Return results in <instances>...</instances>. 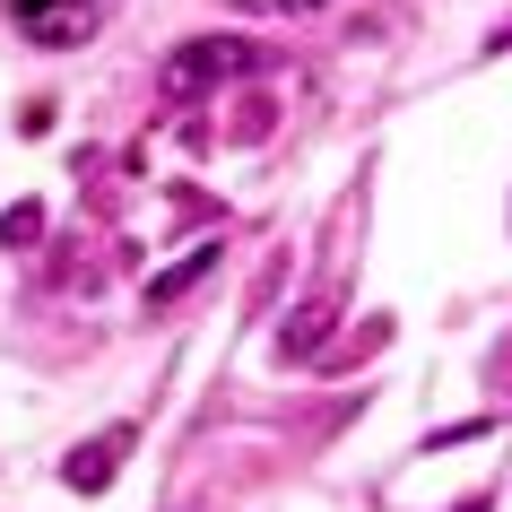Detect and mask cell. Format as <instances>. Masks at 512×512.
Returning <instances> with one entry per match:
<instances>
[{
  "label": "cell",
  "instance_id": "obj_4",
  "mask_svg": "<svg viewBox=\"0 0 512 512\" xmlns=\"http://www.w3.org/2000/svg\"><path fill=\"white\" fill-rule=\"evenodd\" d=\"M330 322H339V296H304V313L287 330H278V356H287V365H304V356H322V339H330Z\"/></svg>",
  "mask_w": 512,
  "mask_h": 512
},
{
  "label": "cell",
  "instance_id": "obj_3",
  "mask_svg": "<svg viewBox=\"0 0 512 512\" xmlns=\"http://www.w3.org/2000/svg\"><path fill=\"white\" fill-rule=\"evenodd\" d=\"M131 443H139L131 426H105L96 443H87V452H70V460H61V486H79V495H105V486H113V469L131 460Z\"/></svg>",
  "mask_w": 512,
  "mask_h": 512
},
{
  "label": "cell",
  "instance_id": "obj_6",
  "mask_svg": "<svg viewBox=\"0 0 512 512\" xmlns=\"http://www.w3.org/2000/svg\"><path fill=\"white\" fill-rule=\"evenodd\" d=\"M44 235V209H35V200H18V209L0 217V243H35Z\"/></svg>",
  "mask_w": 512,
  "mask_h": 512
},
{
  "label": "cell",
  "instance_id": "obj_5",
  "mask_svg": "<svg viewBox=\"0 0 512 512\" xmlns=\"http://www.w3.org/2000/svg\"><path fill=\"white\" fill-rule=\"evenodd\" d=\"M209 270H217V235H209V243H191L183 261H174V270H157V278H148V304H174V296H191V287H200Z\"/></svg>",
  "mask_w": 512,
  "mask_h": 512
},
{
  "label": "cell",
  "instance_id": "obj_7",
  "mask_svg": "<svg viewBox=\"0 0 512 512\" xmlns=\"http://www.w3.org/2000/svg\"><path fill=\"white\" fill-rule=\"evenodd\" d=\"M486 53H512V18H504V27H495V35H486Z\"/></svg>",
  "mask_w": 512,
  "mask_h": 512
},
{
  "label": "cell",
  "instance_id": "obj_2",
  "mask_svg": "<svg viewBox=\"0 0 512 512\" xmlns=\"http://www.w3.org/2000/svg\"><path fill=\"white\" fill-rule=\"evenodd\" d=\"M9 27H27V44L44 53H70L96 35V0H9Z\"/></svg>",
  "mask_w": 512,
  "mask_h": 512
},
{
  "label": "cell",
  "instance_id": "obj_8",
  "mask_svg": "<svg viewBox=\"0 0 512 512\" xmlns=\"http://www.w3.org/2000/svg\"><path fill=\"white\" fill-rule=\"evenodd\" d=\"M495 374H512V339H504V356H495Z\"/></svg>",
  "mask_w": 512,
  "mask_h": 512
},
{
  "label": "cell",
  "instance_id": "obj_1",
  "mask_svg": "<svg viewBox=\"0 0 512 512\" xmlns=\"http://www.w3.org/2000/svg\"><path fill=\"white\" fill-rule=\"evenodd\" d=\"M243 70H261V44H243V35H191L183 53H165L157 87L174 105H191V96H217V87L243 79Z\"/></svg>",
  "mask_w": 512,
  "mask_h": 512
}]
</instances>
